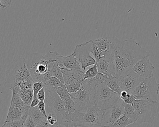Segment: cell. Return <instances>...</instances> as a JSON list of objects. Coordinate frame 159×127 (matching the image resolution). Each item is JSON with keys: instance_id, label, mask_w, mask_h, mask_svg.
Here are the masks:
<instances>
[{"instance_id": "1", "label": "cell", "mask_w": 159, "mask_h": 127, "mask_svg": "<svg viewBox=\"0 0 159 127\" xmlns=\"http://www.w3.org/2000/svg\"><path fill=\"white\" fill-rule=\"evenodd\" d=\"M113 55L117 78L132 69L134 65L149 53L141 47L134 38L120 40L117 37L108 38Z\"/></svg>"}, {"instance_id": "2", "label": "cell", "mask_w": 159, "mask_h": 127, "mask_svg": "<svg viewBox=\"0 0 159 127\" xmlns=\"http://www.w3.org/2000/svg\"><path fill=\"white\" fill-rule=\"evenodd\" d=\"M34 82L25 58L17 57L7 67L3 84L5 88L11 90L16 87L28 90L32 89Z\"/></svg>"}, {"instance_id": "3", "label": "cell", "mask_w": 159, "mask_h": 127, "mask_svg": "<svg viewBox=\"0 0 159 127\" xmlns=\"http://www.w3.org/2000/svg\"><path fill=\"white\" fill-rule=\"evenodd\" d=\"M25 59L35 82L40 81L44 84L52 77V62L54 61L52 60L49 52L46 54L38 53L28 54Z\"/></svg>"}, {"instance_id": "4", "label": "cell", "mask_w": 159, "mask_h": 127, "mask_svg": "<svg viewBox=\"0 0 159 127\" xmlns=\"http://www.w3.org/2000/svg\"><path fill=\"white\" fill-rule=\"evenodd\" d=\"M132 105L136 112V125L152 123L159 113L158 102L136 99Z\"/></svg>"}, {"instance_id": "5", "label": "cell", "mask_w": 159, "mask_h": 127, "mask_svg": "<svg viewBox=\"0 0 159 127\" xmlns=\"http://www.w3.org/2000/svg\"><path fill=\"white\" fill-rule=\"evenodd\" d=\"M96 84L91 79L85 80L82 82L80 89L76 92L70 94L75 103L76 110L82 111L94 105L93 97Z\"/></svg>"}, {"instance_id": "6", "label": "cell", "mask_w": 159, "mask_h": 127, "mask_svg": "<svg viewBox=\"0 0 159 127\" xmlns=\"http://www.w3.org/2000/svg\"><path fill=\"white\" fill-rule=\"evenodd\" d=\"M120 99V94L111 90L106 82L96 87L93 103L97 107L105 110L115 105Z\"/></svg>"}, {"instance_id": "7", "label": "cell", "mask_w": 159, "mask_h": 127, "mask_svg": "<svg viewBox=\"0 0 159 127\" xmlns=\"http://www.w3.org/2000/svg\"><path fill=\"white\" fill-rule=\"evenodd\" d=\"M44 88L46 92L44 102L48 114L54 115L58 119V123L68 122L64 101L59 97L55 90L45 86Z\"/></svg>"}, {"instance_id": "8", "label": "cell", "mask_w": 159, "mask_h": 127, "mask_svg": "<svg viewBox=\"0 0 159 127\" xmlns=\"http://www.w3.org/2000/svg\"><path fill=\"white\" fill-rule=\"evenodd\" d=\"M159 83L154 77L144 78L132 93L136 99L158 102Z\"/></svg>"}, {"instance_id": "9", "label": "cell", "mask_w": 159, "mask_h": 127, "mask_svg": "<svg viewBox=\"0 0 159 127\" xmlns=\"http://www.w3.org/2000/svg\"><path fill=\"white\" fill-rule=\"evenodd\" d=\"M104 110L95 105L82 111L76 110L72 116L71 122L91 126H101Z\"/></svg>"}, {"instance_id": "10", "label": "cell", "mask_w": 159, "mask_h": 127, "mask_svg": "<svg viewBox=\"0 0 159 127\" xmlns=\"http://www.w3.org/2000/svg\"><path fill=\"white\" fill-rule=\"evenodd\" d=\"M93 41L91 40L84 43L78 44L74 50L82 68L84 72L87 67L96 64V61L93 55Z\"/></svg>"}, {"instance_id": "11", "label": "cell", "mask_w": 159, "mask_h": 127, "mask_svg": "<svg viewBox=\"0 0 159 127\" xmlns=\"http://www.w3.org/2000/svg\"><path fill=\"white\" fill-rule=\"evenodd\" d=\"M117 78L122 91H125L132 94L144 78L138 75L131 69L125 72Z\"/></svg>"}, {"instance_id": "12", "label": "cell", "mask_w": 159, "mask_h": 127, "mask_svg": "<svg viewBox=\"0 0 159 127\" xmlns=\"http://www.w3.org/2000/svg\"><path fill=\"white\" fill-rule=\"evenodd\" d=\"M125 103L120 98L115 105L105 109L101 125L111 127L118 119L125 114Z\"/></svg>"}, {"instance_id": "13", "label": "cell", "mask_w": 159, "mask_h": 127, "mask_svg": "<svg viewBox=\"0 0 159 127\" xmlns=\"http://www.w3.org/2000/svg\"><path fill=\"white\" fill-rule=\"evenodd\" d=\"M96 65L98 73L116 77L114 59L111 50L96 61Z\"/></svg>"}, {"instance_id": "14", "label": "cell", "mask_w": 159, "mask_h": 127, "mask_svg": "<svg viewBox=\"0 0 159 127\" xmlns=\"http://www.w3.org/2000/svg\"><path fill=\"white\" fill-rule=\"evenodd\" d=\"M150 55H147L137 62L132 69L138 75L144 77L151 78L154 77L153 71L155 67L151 63Z\"/></svg>"}, {"instance_id": "15", "label": "cell", "mask_w": 159, "mask_h": 127, "mask_svg": "<svg viewBox=\"0 0 159 127\" xmlns=\"http://www.w3.org/2000/svg\"><path fill=\"white\" fill-rule=\"evenodd\" d=\"M57 62L61 68H66L70 70L82 69L75 50L68 56H63L60 54Z\"/></svg>"}, {"instance_id": "16", "label": "cell", "mask_w": 159, "mask_h": 127, "mask_svg": "<svg viewBox=\"0 0 159 127\" xmlns=\"http://www.w3.org/2000/svg\"><path fill=\"white\" fill-rule=\"evenodd\" d=\"M65 85L82 81L84 77L83 69H70L62 68Z\"/></svg>"}, {"instance_id": "17", "label": "cell", "mask_w": 159, "mask_h": 127, "mask_svg": "<svg viewBox=\"0 0 159 127\" xmlns=\"http://www.w3.org/2000/svg\"><path fill=\"white\" fill-rule=\"evenodd\" d=\"M12 90H15L20 95L26 105L30 107V104L34 97L32 89L23 90L20 89L19 87H16Z\"/></svg>"}, {"instance_id": "18", "label": "cell", "mask_w": 159, "mask_h": 127, "mask_svg": "<svg viewBox=\"0 0 159 127\" xmlns=\"http://www.w3.org/2000/svg\"><path fill=\"white\" fill-rule=\"evenodd\" d=\"M24 113L11 103L5 122H12L19 120L22 117Z\"/></svg>"}, {"instance_id": "19", "label": "cell", "mask_w": 159, "mask_h": 127, "mask_svg": "<svg viewBox=\"0 0 159 127\" xmlns=\"http://www.w3.org/2000/svg\"><path fill=\"white\" fill-rule=\"evenodd\" d=\"M64 102L65 110L67 117V121L69 122H71L72 116L76 110L75 103L71 97H69L67 99L64 100Z\"/></svg>"}, {"instance_id": "20", "label": "cell", "mask_w": 159, "mask_h": 127, "mask_svg": "<svg viewBox=\"0 0 159 127\" xmlns=\"http://www.w3.org/2000/svg\"><path fill=\"white\" fill-rule=\"evenodd\" d=\"M29 114L37 125L47 120V118L41 112L38 106L35 107H30L29 111Z\"/></svg>"}, {"instance_id": "21", "label": "cell", "mask_w": 159, "mask_h": 127, "mask_svg": "<svg viewBox=\"0 0 159 127\" xmlns=\"http://www.w3.org/2000/svg\"><path fill=\"white\" fill-rule=\"evenodd\" d=\"M93 42L97 47L105 54L111 50V43L108 39L101 38L95 40Z\"/></svg>"}, {"instance_id": "22", "label": "cell", "mask_w": 159, "mask_h": 127, "mask_svg": "<svg viewBox=\"0 0 159 127\" xmlns=\"http://www.w3.org/2000/svg\"><path fill=\"white\" fill-rule=\"evenodd\" d=\"M105 82L107 86L113 91L119 94L121 92L122 90L118 83L117 77L108 76Z\"/></svg>"}, {"instance_id": "23", "label": "cell", "mask_w": 159, "mask_h": 127, "mask_svg": "<svg viewBox=\"0 0 159 127\" xmlns=\"http://www.w3.org/2000/svg\"><path fill=\"white\" fill-rule=\"evenodd\" d=\"M29 109L26 110L23 114L22 117L19 120L12 121V122H4L2 127H23V125L25 122L29 115Z\"/></svg>"}, {"instance_id": "24", "label": "cell", "mask_w": 159, "mask_h": 127, "mask_svg": "<svg viewBox=\"0 0 159 127\" xmlns=\"http://www.w3.org/2000/svg\"><path fill=\"white\" fill-rule=\"evenodd\" d=\"M52 71L53 76L57 78L63 84H65L62 69L58 64L57 61L52 62Z\"/></svg>"}, {"instance_id": "25", "label": "cell", "mask_w": 159, "mask_h": 127, "mask_svg": "<svg viewBox=\"0 0 159 127\" xmlns=\"http://www.w3.org/2000/svg\"><path fill=\"white\" fill-rule=\"evenodd\" d=\"M125 114L130 119L133 124H135L137 120L136 112L132 104L125 103Z\"/></svg>"}, {"instance_id": "26", "label": "cell", "mask_w": 159, "mask_h": 127, "mask_svg": "<svg viewBox=\"0 0 159 127\" xmlns=\"http://www.w3.org/2000/svg\"><path fill=\"white\" fill-rule=\"evenodd\" d=\"M44 85L45 87L56 90L59 87L63 86L64 84H63L57 78L52 76L47 80Z\"/></svg>"}, {"instance_id": "27", "label": "cell", "mask_w": 159, "mask_h": 127, "mask_svg": "<svg viewBox=\"0 0 159 127\" xmlns=\"http://www.w3.org/2000/svg\"><path fill=\"white\" fill-rule=\"evenodd\" d=\"M131 124H133V122L125 114H124L111 127H126Z\"/></svg>"}, {"instance_id": "28", "label": "cell", "mask_w": 159, "mask_h": 127, "mask_svg": "<svg viewBox=\"0 0 159 127\" xmlns=\"http://www.w3.org/2000/svg\"><path fill=\"white\" fill-rule=\"evenodd\" d=\"M98 70L96 64L92 66L90 68H88L85 71V73H84V78L82 81L85 80L93 78L98 75Z\"/></svg>"}, {"instance_id": "29", "label": "cell", "mask_w": 159, "mask_h": 127, "mask_svg": "<svg viewBox=\"0 0 159 127\" xmlns=\"http://www.w3.org/2000/svg\"><path fill=\"white\" fill-rule=\"evenodd\" d=\"M55 91L59 95V97L63 101L67 99L69 97H70V94L69 93L68 91L65 84L57 88V89L55 90Z\"/></svg>"}, {"instance_id": "30", "label": "cell", "mask_w": 159, "mask_h": 127, "mask_svg": "<svg viewBox=\"0 0 159 127\" xmlns=\"http://www.w3.org/2000/svg\"><path fill=\"white\" fill-rule=\"evenodd\" d=\"M82 81H79L74 83L65 85L70 94L76 92L80 90L82 85Z\"/></svg>"}, {"instance_id": "31", "label": "cell", "mask_w": 159, "mask_h": 127, "mask_svg": "<svg viewBox=\"0 0 159 127\" xmlns=\"http://www.w3.org/2000/svg\"><path fill=\"white\" fill-rule=\"evenodd\" d=\"M108 76L101 73H98V75L93 78L91 79L92 81L96 84L98 85L100 83H104L106 82V80L107 79Z\"/></svg>"}, {"instance_id": "32", "label": "cell", "mask_w": 159, "mask_h": 127, "mask_svg": "<svg viewBox=\"0 0 159 127\" xmlns=\"http://www.w3.org/2000/svg\"><path fill=\"white\" fill-rule=\"evenodd\" d=\"M44 83L43 82L39 81V82H34L32 87L33 94H34V97H37L39 92L44 87Z\"/></svg>"}, {"instance_id": "33", "label": "cell", "mask_w": 159, "mask_h": 127, "mask_svg": "<svg viewBox=\"0 0 159 127\" xmlns=\"http://www.w3.org/2000/svg\"><path fill=\"white\" fill-rule=\"evenodd\" d=\"M47 121L50 126H55L58 123L57 117L53 114H49L47 116Z\"/></svg>"}, {"instance_id": "34", "label": "cell", "mask_w": 159, "mask_h": 127, "mask_svg": "<svg viewBox=\"0 0 159 127\" xmlns=\"http://www.w3.org/2000/svg\"><path fill=\"white\" fill-rule=\"evenodd\" d=\"M37 125V124L34 122L32 118L29 115L28 117L23 125V127H36Z\"/></svg>"}, {"instance_id": "35", "label": "cell", "mask_w": 159, "mask_h": 127, "mask_svg": "<svg viewBox=\"0 0 159 127\" xmlns=\"http://www.w3.org/2000/svg\"><path fill=\"white\" fill-rule=\"evenodd\" d=\"M38 106L41 112L47 118L48 115H47V112H46V106L45 102H40L39 104H38Z\"/></svg>"}, {"instance_id": "36", "label": "cell", "mask_w": 159, "mask_h": 127, "mask_svg": "<svg viewBox=\"0 0 159 127\" xmlns=\"http://www.w3.org/2000/svg\"><path fill=\"white\" fill-rule=\"evenodd\" d=\"M13 0H0V6L2 9H6L11 6Z\"/></svg>"}, {"instance_id": "37", "label": "cell", "mask_w": 159, "mask_h": 127, "mask_svg": "<svg viewBox=\"0 0 159 127\" xmlns=\"http://www.w3.org/2000/svg\"><path fill=\"white\" fill-rule=\"evenodd\" d=\"M37 97L40 102L45 101V98H46V92L44 87L39 92L37 95Z\"/></svg>"}, {"instance_id": "38", "label": "cell", "mask_w": 159, "mask_h": 127, "mask_svg": "<svg viewBox=\"0 0 159 127\" xmlns=\"http://www.w3.org/2000/svg\"><path fill=\"white\" fill-rule=\"evenodd\" d=\"M135 100V98L134 97V96L133 94L128 93V94H127L126 98H125V99H124V100H123V101L125 103L129 104H132Z\"/></svg>"}, {"instance_id": "39", "label": "cell", "mask_w": 159, "mask_h": 127, "mask_svg": "<svg viewBox=\"0 0 159 127\" xmlns=\"http://www.w3.org/2000/svg\"><path fill=\"white\" fill-rule=\"evenodd\" d=\"M70 127H107L102 126H91V125H86L84 124H79V123L70 122Z\"/></svg>"}, {"instance_id": "40", "label": "cell", "mask_w": 159, "mask_h": 127, "mask_svg": "<svg viewBox=\"0 0 159 127\" xmlns=\"http://www.w3.org/2000/svg\"><path fill=\"white\" fill-rule=\"evenodd\" d=\"M40 102V101L39 100L38 97H33V100H32L31 104H30V107H33L37 106Z\"/></svg>"}, {"instance_id": "41", "label": "cell", "mask_w": 159, "mask_h": 127, "mask_svg": "<svg viewBox=\"0 0 159 127\" xmlns=\"http://www.w3.org/2000/svg\"><path fill=\"white\" fill-rule=\"evenodd\" d=\"M55 127H70V122H66L58 123L55 126Z\"/></svg>"}, {"instance_id": "42", "label": "cell", "mask_w": 159, "mask_h": 127, "mask_svg": "<svg viewBox=\"0 0 159 127\" xmlns=\"http://www.w3.org/2000/svg\"><path fill=\"white\" fill-rule=\"evenodd\" d=\"M36 127H50V125H49L47 120H45L41 123L38 124Z\"/></svg>"}, {"instance_id": "43", "label": "cell", "mask_w": 159, "mask_h": 127, "mask_svg": "<svg viewBox=\"0 0 159 127\" xmlns=\"http://www.w3.org/2000/svg\"><path fill=\"white\" fill-rule=\"evenodd\" d=\"M128 94V93L125 91H122L121 92V93L120 94V97L121 99L123 101V100L126 98Z\"/></svg>"}, {"instance_id": "44", "label": "cell", "mask_w": 159, "mask_h": 127, "mask_svg": "<svg viewBox=\"0 0 159 127\" xmlns=\"http://www.w3.org/2000/svg\"><path fill=\"white\" fill-rule=\"evenodd\" d=\"M50 127H55V126H50Z\"/></svg>"}]
</instances>
